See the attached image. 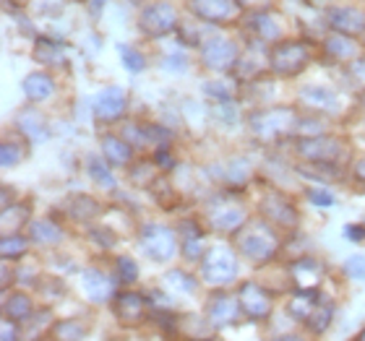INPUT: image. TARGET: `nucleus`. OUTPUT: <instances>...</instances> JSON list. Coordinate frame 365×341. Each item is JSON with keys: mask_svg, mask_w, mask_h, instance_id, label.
Listing matches in <instances>:
<instances>
[{"mask_svg": "<svg viewBox=\"0 0 365 341\" xmlns=\"http://www.w3.org/2000/svg\"><path fill=\"white\" fill-rule=\"evenodd\" d=\"M29 251V240L19 232H6L3 237V245H0V253H3V261H21Z\"/></svg>", "mask_w": 365, "mask_h": 341, "instance_id": "obj_31", "label": "nucleus"}, {"mask_svg": "<svg viewBox=\"0 0 365 341\" xmlns=\"http://www.w3.org/2000/svg\"><path fill=\"white\" fill-rule=\"evenodd\" d=\"M16 128H19V133H21L24 138H29V141H39V144H42V141L50 138V128H47L45 115H39L34 107H26V110L19 112Z\"/></svg>", "mask_w": 365, "mask_h": 341, "instance_id": "obj_19", "label": "nucleus"}, {"mask_svg": "<svg viewBox=\"0 0 365 341\" xmlns=\"http://www.w3.org/2000/svg\"><path fill=\"white\" fill-rule=\"evenodd\" d=\"M240 61V50L230 37H209L201 42V63L214 73H230Z\"/></svg>", "mask_w": 365, "mask_h": 341, "instance_id": "obj_6", "label": "nucleus"}, {"mask_svg": "<svg viewBox=\"0 0 365 341\" xmlns=\"http://www.w3.org/2000/svg\"><path fill=\"white\" fill-rule=\"evenodd\" d=\"M178 26H180V19H178V8L173 0H152L149 6L141 8L138 29L144 31V37H168L170 31H175Z\"/></svg>", "mask_w": 365, "mask_h": 341, "instance_id": "obj_4", "label": "nucleus"}, {"mask_svg": "<svg viewBox=\"0 0 365 341\" xmlns=\"http://www.w3.org/2000/svg\"><path fill=\"white\" fill-rule=\"evenodd\" d=\"M327 23L339 34L350 37H363L365 34V11L355 6H331L327 8Z\"/></svg>", "mask_w": 365, "mask_h": 341, "instance_id": "obj_13", "label": "nucleus"}, {"mask_svg": "<svg viewBox=\"0 0 365 341\" xmlns=\"http://www.w3.org/2000/svg\"><path fill=\"white\" fill-rule=\"evenodd\" d=\"M24 94L29 102H47V99H53L55 94V81L50 73L45 70H37V73H29V76L24 78Z\"/></svg>", "mask_w": 365, "mask_h": 341, "instance_id": "obj_21", "label": "nucleus"}, {"mask_svg": "<svg viewBox=\"0 0 365 341\" xmlns=\"http://www.w3.org/2000/svg\"><path fill=\"white\" fill-rule=\"evenodd\" d=\"M209 219H212V227L217 229V232H227V235H232V232H237V229L245 224V211L240 209V206L225 201V209H222V211H212L209 214Z\"/></svg>", "mask_w": 365, "mask_h": 341, "instance_id": "obj_22", "label": "nucleus"}, {"mask_svg": "<svg viewBox=\"0 0 365 341\" xmlns=\"http://www.w3.org/2000/svg\"><path fill=\"white\" fill-rule=\"evenodd\" d=\"M297 154L303 157L305 162H329V164H339L342 162V154H344V146L336 141L334 136H300L295 144Z\"/></svg>", "mask_w": 365, "mask_h": 341, "instance_id": "obj_7", "label": "nucleus"}, {"mask_svg": "<svg viewBox=\"0 0 365 341\" xmlns=\"http://www.w3.org/2000/svg\"><path fill=\"white\" fill-rule=\"evenodd\" d=\"M344 237L352 243H365V224H350L344 227Z\"/></svg>", "mask_w": 365, "mask_h": 341, "instance_id": "obj_40", "label": "nucleus"}, {"mask_svg": "<svg viewBox=\"0 0 365 341\" xmlns=\"http://www.w3.org/2000/svg\"><path fill=\"white\" fill-rule=\"evenodd\" d=\"M19 138H21V133H19ZM19 138H6L3 141V149H0V157H3V167H14V164H19V162L26 157V146L19 144Z\"/></svg>", "mask_w": 365, "mask_h": 341, "instance_id": "obj_32", "label": "nucleus"}, {"mask_svg": "<svg viewBox=\"0 0 365 341\" xmlns=\"http://www.w3.org/2000/svg\"><path fill=\"white\" fill-rule=\"evenodd\" d=\"M289 273H292L295 289H319L327 268L316 258H300V261H295V263L289 266Z\"/></svg>", "mask_w": 365, "mask_h": 341, "instance_id": "obj_17", "label": "nucleus"}, {"mask_svg": "<svg viewBox=\"0 0 365 341\" xmlns=\"http://www.w3.org/2000/svg\"><path fill=\"white\" fill-rule=\"evenodd\" d=\"M331 318H334V303L331 300H321L319 297V305H316V310L308 315V320H305V328H311L313 334H324L329 328V323H331Z\"/></svg>", "mask_w": 365, "mask_h": 341, "instance_id": "obj_29", "label": "nucleus"}, {"mask_svg": "<svg viewBox=\"0 0 365 341\" xmlns=\"http://www.w3.org/2000/svg\"><path fill=\"white\" fill-rule=\"evenodd\" d=\"M125 105H128L125 89H120V86H105L97 94V99H94V115L102 122H115L123 117Z\"/></svg>", "mask_w": 365, "mask_h": 341, "instance_id": "obj_15", "label": "nucleus"}, {"mask_svg": "<svg viewBox=\"0 0 365 341\" xmlns=\"http://www.w3.org/2000/svg\"><path fill=\"white\" fill-rule=\"evenodd\" d=\"M61 227L50 219H37L29 224V240L37 245H58L61 243Z\"/></svg>", "mask_w": 365, "mask_h": 341, "instance_id": "obj_28", "label": "nucleus"}, {"mask_svg": "<svg viewBox=\"0 0 365 341\" xmlns=\"http://www.w3.org/2000/svg\"><path fill=\"white\" fill-rule=\"evenodd\" d=\"M245 26L251 31L253 45H277L279 39H284V29H282V21L277 19L274 11L264 8V11H253V14H245Z\"/></svg>", "mask_w": 365, "mask_h": 341, "instance_id": "obj_9", "label": "nucleus"}, {"mask_svg": "<svg viewBox=\"0 0 365 341\" xmlns=\"http://www.w3.org/2000/svg\"><path fill=\"white\" fill-rule=\"evenodd\" d=\"M99 211H102V206H99L94 198H89V196L71 198V216H73L76 221H84V224H89L91 219H97Z\"/></svg>", "mask_w": 365, "mask_h": 341, "instance_id": "obj_30", "label": "nucleus"}, {"mask_svg": "<svg viewBox=\"0 0 365 341\" xmlns=\"http://www.w3.org/2000/svg\"><path fill=\"white\" fill-rule=\"evenodd\" d=\"M152 313V300L138 292H118L115 295V315L125 326H138Z\"/></svg>", "mask_w": 365, "mask_h": 341, "instance_id": "obj_14", "label": "nucleus"}, {"mask_svg": "<svg viewBox=\"0 0 365 341\" xmlns=\"http://www.w3.org/2000/svg\"><path fill=\"white\" fill-rule=\"evenodd\" d=\"M204 94L214 102H220V105H230L232 102V89L225 84V78H212V81H206L204 84Z\"/></svg>", "mask_w": 365, "mask_h": 341, "instance_id": "obj_33", "label": "nucleus"}, {"mask_svg": "<svg viewBox=\"0 0 365 341\" xmlns=\"http://www.w3.org/2000/svg\"><path fill=\"white\" fill-rule=\"evenodd\" d=\"M53 334L61 336V339H84L86 328H84V323H78V320H63V323H55Z\"/></svg>", "mask_w": 365, "mask_h": 341, "instance_id": "obj_36", "label": "nucleus"}, {"mask_svg": "<svg viewBox=\"0 0 365 341\" xmlns=\"http://www.w3.org/2000/svg\"><path fill=\"white\" fill-rule=\"evenodd\" d=\"M118 53H120L123 65H125V68H128L130 73H138V70H144V68H146L144 55L138 53L136 47H130V45H120V47H118Z\"/></svg>", "mask_w": 365, "mask_h": 341, "instance_id": "obj_35", "label": "nucleus"}, {"mask_svg": "<svg viewBox=\"0 0 365 341\" xmlns=\"http://www.w3.org/2000/svg\"><path fill=\"white\" fill-rule=\"evenodd\" d=\"M237 253L256 266L269 263L279 253V237L274 232L272 221L267 219L245 221L243 227L237 229Z\"/></svg>", "mask_w": 365, "mask_h": 341, "instance_id": "obj_1", "label": "nucleus"}, {"mask_svg": "<svg viewBox=\"0 0 365 341\" xmlns=\"http://www.w3.org/2000/svg\"><path fill=\"white\" fill-rule=\"evenodd\" d=\"M154 164H157V167L160 169H173L175 167V162H173V154L168 152V146H165V149H157V152H154Z\"/></svg>", "mask_w": 365, "mask_h": 341, "instance_id": "obj_39", "label": "nucleus"}, {"mask_svg": "<svg viewBox=\"0 0 365 341\" xmlns=\"http://www.w3.org/2000/svg\"><path fill=\"white\" fill-rule=\"evenodd\" d=\"M344 273L350 279H365V256H352L344 266Z\"/></svg>", "mask_w": 365, "mask_h": 341, "instance_id": "obj_38", "label": "nucleus"}, {"mask_svg": "<svg viewBox=\"0 0 365 341\" xmlns=\"http://www.w3.org/2000/svg\"><path fill=\"white\" fill-rule=\"evenodd\" d=\"M324 50H327V55L331 61H342V63L358 61V55H360L358 37L339 34V31H334V34H329V37L324 39Z\"/></svg>", "mask_w": 365, "mask_h": 341, "instance_id": "obj_20", "label": "nucleus"}, {"mask_svg": "<svg viewBox=\"0 0 365 341\" xmlns=\"http://www.w3.org/2000/svg\"><path fill=\"white\" fill-rule=\"evenodd\" d=\"M358 339H360V341H365V331H363V334H360V336H358Z\"/></svg>", "mask_w": 365, "mask_h": 341, "instance_id": "obj_43", "label": "nucleus"}, {"mask_svg": "<svg viewBox=\"0 0 365 341\" xmlns=\"http://www.w3.org/2000/svg\"><path fill=\"white\" fill-rule=\"evenodd\" d=\"M105 6V0H91V8H94V11H97V8H102Z\"/></svg>", "mask_w": 365, "mask_h": 341, "instance_id": "obj_42", "label": "nucleus"}, {"mask_svg": "<svg viewBox=\"0 0 365 341\" xmlns=\"http://www.w3.org/2000/svg\"><path fill=\"white\" fill-rule=\"evenodd\" d=\"M180 237H182V253L188 258H198L204 256V227L198 224L196 219H185L180 224Z\"/></svg>", "mask_w": 365, "mask_h": 341, "instance_id": "obj_24", "label": "nucleus"}, {"mask_svg": "<svg viewBox=\"0 0 365 341\" xmlns=\"http://www.w3.org/2000/svg\"><path fill=\"white\" fill-rule=\"evenodd\" d=\"M201 279L209 287H225L237 279V253L227 245H212L201 256Z\"/></svg>", "mask_w": 365, "mask_h": 341, "instance_id": "obj_3", "label": "nucleus"}, {"mask_svg": "<svg viewBox=\"0 0 365 341\" xmlns=\"http://www.w3.org/2000/svg\"><path fill=\"white\" fill-rule=\"evenodd\" d=\"M269 70L277 78L300 76L311 63V45L305 39H279L269 50Z\"/></svg>", "mask_w": 365, "mask_h": 341, "instance_id": "obj_2", "label": "nucleus"}, {"mask_svg": "<svg viewBox=\"0 0 365 341\" xmlns=\"http://www.w3.org/2000/svg\"><path fill=\"white\" fill-rule=\"evenodd\" d=\"M138 248L157 263H168L178 251L175 232L165 224H144L138 232Z\"/></svg>", "mask_w": 365, "mask_h": 341, "instance_id": "obj_5", "label": "nucleus"}, {"mask_svg": "<svg viewBox=\"0 0 365 341\" xmlns=\"http://www.w3.org/2000/svg\"><path fill=\"white\" fill-rule=\"evenodd\" d=\"M84 289L94 303H105L107 297L113 295V284L107 279V273H102L99 268H89L84 273Z\"/></svg>", "mask_w": 365, "mask_h": 341, "instance_id": "obj_26", "label": "nucleus"}, {"mask_svg": "<svg viewBox=\"0 0 365 341\" xmlns=\"http://www.w3.org/2000/svg\"><path fill=\"white\" fill-rule=\"evenodd\" d=\"M185 8L206 23H232L240 11L235 0H185Z\"/></svg>", "mask_w": 365, "mask_h": 341, "instance_id": "obj_11", "label": "nucleus"}, {"mask_svg": "<svg viewBox=\"0 0 365 341\" xmlns=\"http://www.w3.org/2000/svg\"><path fill=\"white\" fill-rule=\"evenodd\" d=\"M237 300H240V308H243L245 318L251 320H267L274 310V297L264 284L259 281H245L237 289Z\"/></svg>", "mask_w": 365, "mask_h": 341, "instance_id": "obj_8", "label": "nucleus"}, {"mask_svg": "<svg viewBox=\"0 0 365 341\" xmlns=\"http://www.w3.org/2000/svg\"><path fill=\"white\" fill-rule=\"evenodd\" d=\"M102 157L113 167H130L133 164V144L125 136L107 133V136H102Z\"/></svg>", "mask_w": 365, "mask_h": 341, "instance_id": "obj_18", "label": "nucleus"}, {"mask_svg": "<svg viewBox=\"0 0 365 341\" xmlns=\"http://www.w3.org/2000/svg\"><path fill=\"white\" fill-rule=\"evenodd\" d=\"M115 271H118V279H120V284H136L138 281V263L133 261V258L128 256H120L118 261H115Z\"/></svg>", "mask_w": 365, "mask_h": 341, "instance_id": "obj_34", "label": "nucleus"}, {"mask_svg": "<svg viewBox=\"0 0 365 341\" xmlns=\"http://www.w3.org/2000/svg\"><path fill=\"white\" fill-rule=\"evenodd\" d=\"M292 122H297V117H292V112L282 110V107L279 110L272 107V110H261L259 115H253L251 128H253V133L259 138H264V141H274V138L284 136Z\"/></svg>", "mask_w": 365, "mask_h": 341, "instance_id": "obj_12", "label": "nucleus"}, {"mask_svg": "<svg viewBox=\"0 0 365 341\" xmlns=\"http://www.w3.org/2000/svg\"><path fill=\"white\" fill-rule=\"evenodd\" d=\"M34 315V303H31V297L26 292H11L6 295V303H3V318L8 320H16V323H24V320H29Z\"/></svg>", "mask_w": 365, "mask_h": 341, "instance_id": "obj_23", "label": "nucleus"}, {"mask_svg": "<svg viewBox=\"0 0 365 341\" xmlns=\"http://www.w3.org/2000/svg\"><path fill=\"white\" fill-rule=\"evenodd\" d=\"M303 105L324 115L329 110H336V94L327 86H308L303 89Z\"/></svg>", "mask_w": 365, "mask_h": 341, "instance_id": "obj_25", "label": "nucleus"}, {"mask_svg": "<svg viewBox=\"0 0 365 341\" xmlns=\"http://www.w3.org/2000/svg\"><path fill=\"white\" fill-rule=\"evenodd\" d=\"M305 198L316 206H334V196L327 188H308L305 190Z\"/></svg>", "mask_w": 365, "mask_h": 341, "instance_id": "obj_37", "label": "nucleus"}, {"mask_svg": "<svg viewBox=\"0 0 365 341\" xmlns=\"http://www.w3.org/2000/svg\"><path fill=\"white\" fill-rule=\"evenodd\" d=\"M86 169H89V177L94 182H97L99 188H105V190H115V177H113V164L105 159V157H97V154H91L89 162H86Z\"/></svg>", "mask_w": 365, "mask_h": 341, "instance_id": "obj_27", "label": "nucleus"}, {"mask_svg": "<svg viewBox=\"0 0 365 341\" xmlns=\"http://www.w3.org/2000/svg\"><path fill=\"white\" fill-rule=\"evenodd\" d=\"M261 209H264L267 221H272L277 227H287V229L297 227V219H300V216H297L295 206L289 204V198L279 196V193H269V196L264 198Z\"/></svg>", "mask_w": 365, "mask_h": 341, "instance_id": "obj_16", "label": "nucleus"}, {"mask_svg": "<svg viewBox=\"0 0 365 341\" xmlns=\"http://www.w3.org/2000/svg\"><path fill=\"white\" fill-rule=\"evenodd\" d=\"M355 177L365 182V159H360L358 164H355Z\"/></svg>", "mask_w": 365, "mask_h": 341, "instance_id": "obj_41", "label": "nucleus"}, {"mask_svg": "<svg viewBox=\"0 0 365 341\" xmlns=\"http://www.w3.org/2000/svg\"><path fill=\"white\" fill-rule=\"evenodd\" d=\"M206 318H209V323H212L214 328H230V326H237V323L245 318V313H243V308H240V300H237V297L217 292V295L209 297Z\"/></svg>", "mask_w": 365, "mask_h": 341, "instance_id": "obj_10", "label": "nucleus"}]
</instances>
